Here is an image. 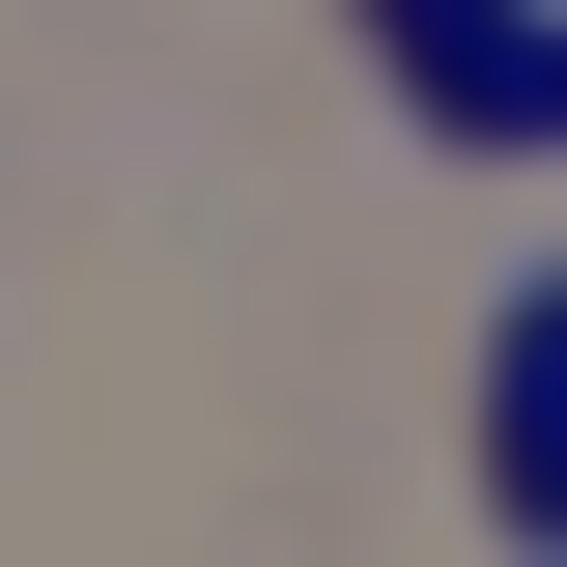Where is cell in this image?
Returning a JSON list of instances; mask_svg holds the SVG:
<instances>
[{"instance_id":"1","label":"cell","mask_w":567,"mask_h":567,"mask_svg":"<svg viewBox=\"0 0 567 567\" xmlns=\"http://www.w3.org/2000/svg\"><path fill=\"white\" fill-rule=\"evenodd\" d=\"M398 85L483 114V142H539V0H398Z\"/></svg>"}]
</instances>
